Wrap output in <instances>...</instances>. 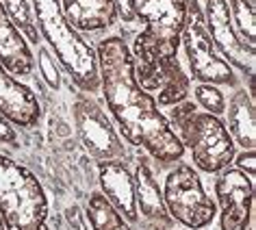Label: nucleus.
Listing matches in <instances>:
<instances>
[{"instance_id": "1", "label": "nucleus", "mask_w": 256, "mask_h": 230, "mask_svg": "<svg viewBox=\"0 0 256 230\" xmlns=\"http://www.w3.org/2000/svg\"><path fill=\"white\" fill-rule=\"evenodd\" d=\"M100 89L122 137L144 148L161 165H176L184 156V146L158 108L154 96L137 82L135 61L122 37H106L96 48Z\"/></svg>"}, {"instance_id": "2", "label": "nucleus", "mask_w": 256, "mask_h": 230, "mask_svg": "<svg viewBox=\"0 0 256 230\" xmlns=\"http://www.w3.org/2000/svg\"><path fill=\"white\" fill-rule=\"evenodd\" d=\"M130 9L146 24L130 50L137 82L146 92H158L156 104H180L191 92L189 76L176 56L187 4L184 0H130Z\"/></svg>"}, {"instance_id": "3", "label": "nucleus", "mask_w": 256, "mask_h": 230, "mask_svg": "<svg viewBox=\"0 0 256 230\" xmlns=\"http://www.w3.org/2000/svg\"><path fill=\"white\" fill-rule=\"evenodd\" d=\"M33 16L40 35L52 46L61 68L82 94L100 89V70L96 50L70 26L61 11V0H33Z\"/></svg>"}, {"instance_id": "4", "label": "nucleus", "mask_w": 256, "mask_h": 230, "mask_svg": "<svg viewBox=\"0 0 256 230\" xmlns=\"http://www.w3.org/2000/svg\"><path fill=\"white\" fill-rule=\"evenodd\" d=\"M0 217L7 230H50L48 198L37 176L0 154Z\"/></svg>"}, {"instance_id": "5", "label": "nucleus", "mask_w": 256, "mask_h": 230, "mask_svg": "<svg viewBox=\"0 0 256 230\" xmlns=\"http://www.w3.org/2000/svg\"><path fill=\"white\" fill-rule=\"evenodd\" d=\"M178 139L184 150L191 152L194 165L206 174H217L228 168L234 158V142L230 137L226 124L217 115L191 113L182 122L176 124Z\"/></svg>"}, {"instance_id": "6", "label": "nucleus", "mask_w": 256, "mask_h": 230, "mask_svg": "<svg viewBox=\"0 0 256 230\" xmlns=\"http://www.w3.org/2000/svg\"><path fill=\"white\" fill-rule=\"evenodd\" d=\"M187 14H184V26L180 42L187 52L189 70L194 80L206 82V85H228L236 87L234 70L224 61V56L217 52L213 40H210L206 22H204V11L198 4V0H184Z\"/></svg>"}, {"instance_id": "7", "label": "nucleus", "mask_w": 256, "mask_h": 230, "mask_svg": "<svg viewBox=\"0 0 256 230\" xmlns=\"http://www.w3.org/2000/svg\"><path fill=\"white\" fill-rule=\"evenodd\" d=\"M163 202L172 220L194 230L206 228L217 215V204L204 191L198 172L187 163H178L165 178Z\"/></svg>"}, {"instance_id": "8", "label": "nucleus", "mask_w": 256, "mask_h": 230, "mask_svg": "<svg viewBox=\"0 0 256 230\" xmlns=\"http://www.w3.org/2000/svg\"><path fill=\"white\" fill-rule=\"evenodd\" d=\"M74 122L82 146L98 161H128V154L120 132L113 128L111 120L104 115L100 104L87 94H82L74 102Z\"/></svg>"}, {"instance_id": "9", "label": "nucleus", "mask_w": 256, "mask_h": 230, "mask_svg": "<svg viewBox=\"0 0 256 230\" xmlns=\"http://www.w3.org/2000/svg\"><path fill=\"white\" fill-rule=\"evenodd\" d=\"M215 180V196L220 206V226L222 230H248L250 217H252V202H254V184L252 178L243 174L236 168H224L217 172Z\"/></svg>"}, {"instance_id": "10", "label": "nucleus", "mask_w": 256, "mask_h": 230, "mask_svg": "<svg viewBox=\"0 0 256 230\" xmlns=\"http://www.w3.org/2000/svg\"><path fill=\"white\" fill-rule=\"evenodd\" d=\"M204 22H206V30L215 44V48L226 56L228 63H232L234 68H239L243 72H248V76H252L254 48L243 44L241 37L236 35L226 0H206Z\"/></svg>"}, {"instance_id": "11", "label": "nucleus", "mask_w": 256, "mask_h": 230, "mask_svg": "<svg viewBox=\"0 0 256 230\" xmlns=\"http://www.w3.org/2000/svg\"><path fill=\"white\" fill-rule=\"evenodd\" d=\"M102 196L126 222H139V208L135 200V180L126 161H100L98 165Z\"/></svg>"}, {"instance_id": "12", "label": "nucleus", "mask_w": 256, "mask_h": 230, "mask_svg": "<svg viewBox=\"0 0 256 230\" xmlns=\"http://www.w3.org/2000/svg\"><path fill=\"white\" fill-rule=\"evenodd\" d=\"M0 113L11 124L22 128H33L42 118V106L30 87L16 80L7 70L0 66Z\"/></svg>"}, {"instance_id": "13", "label": "nucleus", "mask_w": 256, "mask_h": 230, "mask_svg": "<svg viewBox=\"0 0 256 230\" xmlns=\"http://www.w3.org/2000/svg\"><path fill=\"white\" fill-rule=\"evenodd\" d=\"M61 11L76 33H96L118 22L111 0H61Z\"/></svg>"}, {"instance_id": "14", "label": "nucleus", "mask_w": 256, "mask_h": 230, "mask_svg": "<svg viewBox=\"0 0 256 230\" xmlns=\"http://www.w3.org/2000/svg\"><path fill=\"white\" fill-rule=\"evenodd\" d=\"M0 66L11 76H28L35 66L33 52L22 33L9 20L2 0H0Z\"/></svg>"}, {"instance_id": "15", "label": "nucleus", "mask_w": 256, "mask_h": 230, "mask_svg": "<svg viewBox=\"0 0 256 230\" xmlns=\"http://www.w3.org/2000/svg\"><path fill=\"white\" fill-rule=\"evenodd\" d=\"M132 180H135V200H137V208H142V213L152 222L158 224H172V217L165 208L163 202V191L158 189V184L154 180V174H152L150 165L146 158H139L137 170L132 174Z\"/></svg>"}, {"instance_id": "16", "label": "nucleus", "mask_w": 256, "mask_h": 230, "mask_svg": "<svg viewBox=\"0 0 256 230\" xmlns=\"http://www.w3.org/2000/svg\"><path fill=\"white\" fill-rule=\"evenodd\" d=\"M256 111L254 98L246 89H236L228 104V132L243 150H254L256 146Z\"/></svg>"}, {"instance_id": "17", "label": "nucleus", "mask_w": 256, "mask_h": 230, "mask_svg": "<svg viewBox=\"0 0 256 230\" xmlns=\"http://www.w3.org/2000/svg\"><path fill=\"white\" fill-rule=\"evenodd\" d=\"M87 220L92 224V230H130L128 222L98 191H94L87 200Z\"/></svg>"}, {"instance_id": "18", "label": "nucleus", "mask_w": 256, "mask_h": 230, "mask_svg": "<svg viewBox=\"0 0 256 230\" xmlns=\"http://www.w3.org/2000/svg\"><path fill=\"white\" fill-rule=\"evenodd\" d=\"M228 9H230V18H232L234 30L241 37L243 44L254 48L256 42V16H254V2L250 0H226Z\"/></svg>"}, {"instance_id": "19", "label": "nucleus", "mask_w": 256, "mask_h": 230, "mask_svg": "<svg viewBox=\"0 0 256 230\" xmlns=\"http://www.w3.org/2000/svg\"><path fill=\"white\" fill-rule=\"evenodd\" d=\"M2 4H4V11H7L9 20L14 22V26L22 33V37H26L33 46H37L42 35H40V30H37L35 16H33V11H30L26 0H2Z\"/></svg>"}, {"instance_id": "20", "label": "nucleus", "mask_w": 256, "mask_h": 230, "mask_svg": "<svg viewBox=\"0 0 256 230\" xmlns=\"http://www.w3.org/2000/svg\"><path fill=\"white\" fill-rule=\"evenodd\" d=\"M194 96H196V102L206 113L217 115V118L226 113V98H224L222 89L217 85H206V82H200V85H196Z\"/></svg>"}, {"instance_id": "21", "label": "nucleus", "mask_w": 256, "mask_h": 230, "mask_svg": "<svg viewBox=\"0 0 256 230\" xmlns=\"http://www.w3.org/2000/svg\"><path fill=\"white\" fill-rule=\"evenodd\" d=\"M37 66H40V72L44 76V80L48 82V87H52V89L61 87V74H59V70H56L54 59L50 56L46 46L40 48V54H37Z\"/></svg>"}, {"instance_id": "22", "label": "nucleus", "mask_w": 256, "mask_h": 230, "mask_svg": "<svg viewBox=\"0 0 256 230\" xmlns=\"http://www.w3.org/2000/svg\"><path fill=\"white\" fill-rule=\"evenodd\" d=\"M232 161L236 163V170H241L243 174L252 178L256 174V152L254 150H243L239 156H234Z\"/></svg>"}, {"instance_id": "23", "label": "nucleus", "mask_w": 256, "mask_h": 230, "mask_svg": "<svg viewBox=\"0 0 256 230\" xmlns=\"http://www.w3.org/2000/svg\"><path fill=\"white\" fill-rule=\"evenodd\" d=\"M0 144L4 146H11V148H18L20 146V139H18V132L16 128L11 126V122L0 113Z\"/></svg>"}, {"instance_id": "24", "label": "nucleus", "mask_w": 256, "mask_h": 230, "mask_svg": "<svg viewBox=\"0 0 256 230\" xmlns=\"http://www.w3.org/2000/svg\"><path fill=\"white\" fill-rule=\"evenodd\" d=\"M111 2H113L115 11H118V18H122L124 22H135L137 20L135 14H132V9H130V0H111Z\"/></svg>"}, {"instance_id": "25", "label": "nucleus", "mask_w": 256, "mask_h": 230, "mask_svg": "<svg viewBox=\"0 0 256 230\" xmlns=\"http://www.w3.org/2000/svg\"><path fill=\"white\" fill-rule=\"evenodd\" d=\"M0 230H7L4 228V224H2V217H0Z\"/></svg>"}, {"instance_id": "26", "label": "nucleus", "mask_w": 256, "mask_h": 230, "mask_svg": "<svg viewBox=\"0 0 256 230\" xmlns=\"http://www.w3.org/2000/svg\"><path fill=\"white\" fill-rule=\"evenodd\" d=\"M250 2H254V0H250Z\"/></svg>"}]
</instances>
